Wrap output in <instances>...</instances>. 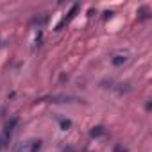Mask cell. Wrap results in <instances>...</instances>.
Segmentation results:
<instances>
[{"mask_svg":"<svg viewBox=\"0 0 152 152\" xmlns=\"http://www.w3.org/2000/svg\"><path fill=\"white\" fill-rule=\"evenodd\" d=\"M41 147H43V141L41 140L31 138V140H25V141L18 143V147H16L15 152H39Z\"/></svg>","mask_w":152,"mask_h":152,"instance_id":"obj_1","label":"cell"},{"mask_svg":"<svg viewBox=\"0 0 152 152\" xmlns=\"http://www.w3.org/2000/svg\"><path fill=\"white\" fill-rule=\"evenodd\" d=\"M111 61H113V64H115V66H120V64H124V63H127V61H129V56H127V54H118V56H115Z\"/></svg>","mask_w":152,"mask_h":152,"instance_id":"obj_2","label":"cell"},{"mask_svg":"<svg viewBox=\"0 0 152 152\" xmlns=\"http://www.w3.org/2000/svg\"><path fill=\"white\" fill-rule=\"evenodd\" d=\"M4 141H6V138H4V136H0V148L4 147Z\"/></svg>","mask_w":152,"mask_h":152,"instance_id":"obj_3","label":"cell"}]
</instances>
